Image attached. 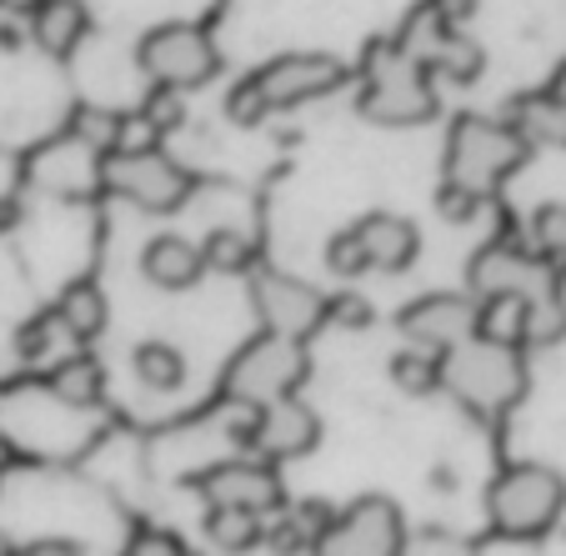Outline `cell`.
I'll return each mask as SVG.
<instances>
[{"mask_svg": "<svg viewBox=\"0 0 566 556\" xmlns=\"http://www.w3.org/2000/svg\"><path fill=\"white\" fill-rule=\"evenodd\" d=\"M526 140L506 120L486 116H457L447 136V161H441V211L451 221H467L516 166L526 161Z\"/></svg>", "mask_w": 566, "mask_h": 556, "instance_id": "1", "label": "cell"}, {"mask_svg": "<svg viewBox=\"0 0 566 556\" xmlns=\"http://www.w3.org/2000/svg\"><path fill=\"white\" fill-rule=\"evenodd\" d=\"M441 386L481 421H496L526 396V361L522 346L496 336H467L441 352Z\"/></svg>", "mask_w": 566, "mask_h": 556, "instance_id": "2", "label": "cell"}, {"mask_svg": "<svg viewBox=\"0 0 566 556\" xmlns=\"http://www.w3.org/2000/svg\"><path fill=\"white\" fill-rule=\"evenodd\" d=\"M566 512V482L562 471L542 466V461H516L486 486V516L502 536L516 542H536L546 536Z\"/></svg>", "mask_w": 566, "mask_h": 556, "instance_id": "3", "label": "cell"}, {"mask_svg": "<svg viewBox=\"0 0 566 556\" xmlns=\"http://www.w3.org/2000/svg\"><path fill=\"white\" fill-rule=\"evenodd\" d=\"M311 371V356L301 336L286 332H261L256 342H247L226 366V396L241 401V407H266L276 396L301 391Z\"/></svg>", "mask_w": 566, "mask_h": 556, "instance_id": "4", "label": "cell"}, {"mask_svg": "<svg viewBox=\"0 0 566 556\" xmlns=\"http://www.w3.org/2000/svg\"><path fill=\"white\" fill-rule=\"evenodd\" d=\"M361 116L376 126H421L437 116V91H431L427 61L411 51H381L366 71Z\"/></svg>", "mask_w": 566, "mask_h": 556, "instance_id": "5", "label": "cell"}, {"mask_svg": "<svg viewBox=\"0 0 566 556\" xmlns=\"http://www.w3.org/2000/svg\"><path fill=\"white\" fill-rule=\"evenodd\" d=\"M101 186L120 201L140 206L150 216H166L191 196V171L176 166L166 150L156 146H126V150H106L101 161Z\"/></svg>", "mask_w": 566, "mask_h": 556, "instance_id": "6", "label": "cell"}, {"mask_svg": "<svg viewBox=\"0 0 566 556\" xmlns=\"http://www.w3.org/2000/svg\"><path fill=\"white\" fill-rule=\"evenodd\" d=\"M136 61L156 91H176L181 96V91H196L211 81L221 55H216V41L206 25L166 21L156 31H146V41L136 45Z\"/></svg>", "mask_w": 566, "mask_h": 556, "instance_id": "7", "label": "cell"}, {"mask_svg": "<svg viewBox=\"0 0 566 556\" xmlns=\"http://www.w3.org/2000/svg\"><path fill=\"white\" fill-rule=\"evenodd\" d=\"M407 546V522L386 496H361L342 516H332L316 552L326 556H396Z\"/></svg>", "mask_w": 566, "mask_h": 556, "instance_id": "8", "label": "cell"}, {"mask_svg": "<svg viewBox=\"0 0 566 556\" xmlns=\"http://www.w3.org/2000/svg\"><path fill=\"white\" fill-rule=\"evenodd\" d=\"M247 421L251 427H231V431L266 461H296V457H306V451H316V441H321L316 411H311L306 401H296V391L276 396L266 407H251Z\"/></svg>", "mask_w": 566, "mask_h": 556, "instance_id": "9", "label": "cell"}, {"mask_svg": "<svg viewBox=\"0 0 566 556\" xmlns=\"http://www.w3.org/2000/svg\"><path fill=\"white\" fill-rule=\"evenodd\" d=\"M251 301H256V316L266 322V332H286L301 336V342L311 332H321V322H332V301L306 281L286 276V271H256L251 276Z\"/></svg>", "mask_w": 566, "mask_h": 556, "instance_id": "10", "label": "cell"}, {"mask_svg": "<svg viewBox=\"0 0 566 556\" xmlns=\"http://www.w3.org/2000/svg\"><path fill=\"white\" fill-rule=\"evenodd\" d=\"M251 81L261 86L266 106L281 111V106H306V101H316V96H332V91L346 81V65L336 61V55H321V51H291V55L266 61Z\"/></svg>", "mask_w": 566, "mask_h": 556, "instance_id": "11", "label": "cell"}, {"mask_svg": "<svg viewBox=\"0 0 566 556\" xmlns=\"http://www.w3.org/2000/svg\"><path fill=\"white\" fill-rule=\"evenodd\" d=\"M201 496L211 506H247V512L266 516L286 506V486H281L276 466L266 457H241V461H221L201 476Z\"/></svg>", "mask_w": 566, "mask_h": 556, "instance_id": "12", "label": "cell"}, {"mask_svg": "<svg viewBox=\"0 0 566 556\" xmlns=\"http://www.w3.org/2000/svg\"><path fill=\"white\" fill-rule=\"evenodd\" d=\"M401 336L421 352H447V346L476 336V301L471 296H451V291H431V296L411 301L401 316H396Z\"/></svg>", "mask_w": 566, "mask_h": 556, "instance_id": "13", "label": "cell"}, {"mask_svg": "<svg viewBox=\"0 0 566 556\" xmlns=\"http://www.w3.org/2000/svg\"><path fill=\"white\" fill-rule=\"evenodd\" d=\"M101 161H106V156H101L96 146H86V140H75V136H61L55 146L35 150L31 181L51 196H65V201H86V196L106 191V186H101Z\"/></svg>", "mask_w": 566, "mask_h": 556, "instance_id": "14", "label": "cell"}, {"mask_svg": "<svg viewBox=\"0 0 566 556\" xmlns=\"http://www.w3.org/2000/svg\"><path fill=\"white\" fill-rule=\"evenodd\" d=\"M25 31H31L35 51H45L51 61H71V55L81 51V41L91 35L86 0H31Z\"/></svg>", "mask_w": 566, "mask_h": 556, "instance_id": "15", "label": "cell"}, {"mask_svg": "<svg viewBox=\"0 0 566 556\" xmlns=\"http://www.w3.org/2000/svg\"><path fill=\"white\" fill-rule=\"evenodd\" d=\"M356 241L366 251V266L371 271H407L421 251V231L407 221V216H391V211H376L366 221L352 225Z\"/></svg>", "mask_w": 566, "mask_h": 556, "instance_id": "16", "label": "cell"}, {"mask_svg": "<svg viewBox=\"0 0 566 556\" xmlns=\"http://www.w3.org/2000/svg\"><path fill=\"white\" fill-rule=\"evenodd\" d=\"M140 271L160 291H191L201 281L206 261H201V246H191L186 235H156L146 246V256H140Z\"/></svg>", "mask_w": 566, "mask_h": 556, "instance_id": "17", "label": "cell"}, {"mask_svg": "<svg viewBox=\"0 0 566 556\" xmlns=\"http://www.w3.org/2000/svg\"><path fill=\"white\" fill-rule=\"evenodd\" d=\"M55 322L65 326V336H71V342H96V336L106 332V322H111L106 291L91 286V281L65 286L61 301H55Z\"/></svg>", "mask_w": 566, "mask_h": 556, "instance_id": "18", "label": "cell"}, {"mask_svg": "<svg viewBox=\"0 0 566 556\" xmlns=\"http://www.w3.org/2000/svg\"><path fill=\"white\" fill-rule=\"evenodd\" d=\"M506 126L526 140V146H556L566 150V96H522L512 106Z\"/></svg>", "mask_w": 566, "mask_h": 556, "instance_id": "19", "label": "cell"}, {"mask_svg": "<svg viewBox=\"0 0 566 556\" xmlns=\"http://www.w3.org/2000/svg\"><path fill=\"white\" fill-rule=\"evenodd\" d=\"M51 396L55 401H65V407H75V411H86V407H101V396H106V371H101V361L96 356H71V361H61V366H51Z\"/></svg>", "mask_w": 566, "mask_h": 556, "instance_id": "20", "label": "cell"}, {"mask_svg": "<svg viewBox=\"0 0 566 556\" xmlns=\"http://www.w3.org/2000/svg\"><path fill=\"white\" fill-rule=\"evenodd\" d=\"M130 371L146 391H181L186 381V356L176 352L171 342H140L136 356H130Z\"/></svg>", "mask_w": 566, "mask_h": 556, "instance_id": "21", "label": "cell"}, {"mask_svg": "<svg viewBox=\"0 0 566 556\" xmlns=\"http://www.w3.org/2000/svg\"><path fill=\"white\" fill-rule=\"evenodd\" d=\"M206 536H211L221 552H251L266 532H261V516L247 512V506H211V516H206Z\"/></svg>", "mask_w": 566, "mask_h": 556, "instance_id": "22", "label": "cell"}, {"mask_svg": "<svg viewBox=\"0 0 566 556\" xmlns=\"http://www.w3.org/2000/svg\"><path fill=\"white\" fill-rule=\"evenodd\" d=\"M326 526H332V512L321 502H301L296 512H286V522L271 532V542L281 546V552H316L321 536H326Z\"/></svg>", "mask_w": 566, "mask_h": 556, "instance_id": "23", "label": "cell"}, {"mask_svg": "<svg viewBox=\"0 0 566 556\" xmlns=\"http://www.w3.org/2000/svg\"><path fill=\"white\" fill-rule=\"evenodd\" d=\"M71 136L96 146L101 156H106V150H116L120 140H126V116H120V111H106V106H81L71 116Z\"/></svg>", "mask_w": 566, "mask_h": 556, "instance_id": "24", "label": "cell"}, {"mask_svg": "<svg viewBox=\"0 0 566 556\" xmlns=\"http://www.w3.org/2000/svg\"><path fill=\"white\" fill-rule=\"evenodd\" d=\"M201 261L211 271H251L256 266V241H251L247 231H211L201 246Z\"/></svg>", "mask_w": 566, "mask_h": 556, "instance_id": "25", "label": "cell"}, {"mask_svg": "<svg viewBox=\"0 0 566 556\" xmlns=\"http://www.w3.org/2000/svg\"><path fill=\"white\" fill-rule=\"evenodd\" d=\"M391 381L401 386L407 396H431L441 386V356L437 352H421V346H411V352H401L391 361Z\"/></svg>", "mask_w": 566, "mask_h": 556, "instance_id": "26", "label": "cell"}, {"mask_svg": "<svg viewBox=\"0 0 566 556\" xmlns=\"http://www.w3.org/2000/svg\"><path fill=\"white\" fill-rule=\"evenodd\" d=\"M536 256H546L556 271H566V206H542L532 216Z\"/></svg>", "mask_w": 566, "mask_h": 556, "instance_id": "27", "label": "cell"}, {"mask_svg": "<svg viewBox=\"0 0 566 556\" xmlns=\"http://www.w3.org/2000/svg\"><path fill=\"white\" fill-rule=\"evenodd\" d=\"M61 336H65V326L55 322V311H51V316H35L31 326H21L15 346H21L25 361H41V356H51L55 346H61ZM65 342H71V336H65Z\"/></svg>", "mask_w": 566, "mask_h": 556, "instance_id": "28", "label": "cell"}, {"mask_svg": "<svg viewBox=\"0 0 566 556\" xmlns=\"http://www.w3.org/2000/svg\"><path fill=\"white\" fill-rule=\"evenodd\" d=\"M326 266H332L342 281H352V276H361V271H371V266H366L361 241H356V231L332 235V246H326Z\"/></svg>", "mask_w": 566, "mask_h": 556, "instance_id": "29", "label": "cell"}, {"mask_svg": "<svg viewBox=\"0 0 566 556\" xmlns=\"http://www.w3.org/2000/svg\"><path fill=\"white\" fill-rule=\"evenodd\" d=\"M226 111H231L235 126H261L271 106H266V96H261L256 81H241V86L231 91V101H226Z\"/></svg>", "mask_w": 566, "mask_h": 556, "instance_id": "30", "label": "cell"}, {"mask_svg": "<svg viewBox=\"0 0 566 556\" xmlns=\"http://www.w3.org/2000/svg\"><path fill=\"white\" fill-rule=\"evenodd\" d=\"M130 552H171V556H176L181 546H176V536H171V532H166V536H160V532H146L136 546H130Z\"/></svg>", "mask_w": 566, "mask_h": 556, "instance_id": "31", "label": "cell"}, {"mask_svg": "<svg viewBox=\"0 0 566 556\" xmlns=\"http://www.w3.org/2000/svg\"><path fill=\"white\" fill-rule=\"evenodd\" d=\"M0 552H6V536H0Z\"/></svg>", "mask_w": 566, "mask_h": 556, "instance_id": "32", "label": "cell"}]
</instances>
